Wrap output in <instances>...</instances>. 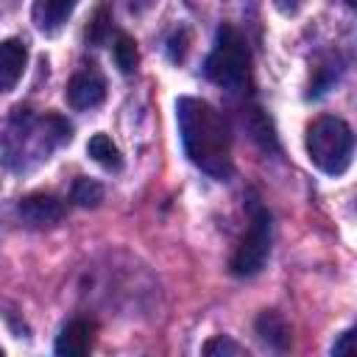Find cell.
<instances>
[{
  "label": "cell",
  "mask_w": 357,
  "mask_h": 357,
  "mask_svg": "<svg viewBox=\"0 0 357 357\" xmlns=\"http://www.w3.org/2000/svg\"><path fill=\"white\" fill-rule=\"evenodd\" d=\"M176 120L184 153L215 178L231 176V134L223 114L201 98H178Z\"/></svg>",
  "instance_id": "1"
},
{
  "label": "cell",
  "mask_w": 357,
  "mask_h": 357,
  "mask_svg": "<svg viewBox=\"0 0 357 357\" xmlns=\"http://www.w3.org/2000/svg\"><path fill=\"white\" fill-rule=\"evenodd\" d=\"M351 151H354V134L346 120L324 114L312 120L307 128V153L310 162L324 170L326 176H340L351 165Z\"/></svg>",
  "instance_id": "2"
},
{
  "label": "cell",
  "mask_w": 357,
  "mask_h": 357,
  "mask_svg": "<svg viewBox=\"0 0 357 357\" xmlns=\"http://www.w3.org/2000/svg\"><path fill=\"white\" fill-rule=\"evenodd\" d=\"M248 61H251V56H248V45H245L243 33L234 25H220L215 47L204 61V73L212 84L237 89L248 78Z\"/></svg>",
  "instance_id": "3"
},
{
  "label": "cell",
  "mask_w": 357,
  "mask_h": 357,
  "mask_svg": "<svg viewBox=\"0 0 357 357\" xmlns=\"http://www.w3.org/2000/svg\"><path fill=\"white\" fill-rule=\"evenodd\" d=\"M268 254H271V215L259 204H251V223L231 257V271L237 276H254L262 271Z\"/></svg>",
  "instance_id": "4"
},
{
  "label": "cell",
  "mask_w": 357,
  "mask_h": 357,
  "mask_svg": "<svg viewBox=\"0 0 357 357\" xmlns=\"http://www.w3.org/2000/svg\"><path fill=\"white\" fill-rule=\"evenodd\" d=\"M106 98V81L95 70H81L67 84V103L73 109H95Z\"/></svg>",
  "instance_id": "5"
},
{
  "label": "cell",
  "mask_w": 357,
  "mask_h": 357,
  "mask_svg": "<svg viewBox=\"0 0 357 357\" xmlns=\"http://www.w3.org/2000/svg\"><path fill=\"white\" fill-rule=\"evenodd\" d=\"M17 212L33 226H53L64 218V204L50 192H31L20 201Z\"/></svg>",
  "instance_id": "6"
},
{
  "label": "cell",
  "mask_w": 357,
  "mask_h": 357,
  "mask_svg": "<svg viewBox=\"0 0 357 357\" xmlns=\"http://www.w3.org/2000/svg\"><path fill=\"white\" fill-rule=\"evenodd\" d=\"M28 64V50L20 39H3L0 42V92H8L17 86Z\"/></svg>",
  "instance_id": "7"
},
{
  "label": "cell",
  "mask_w": 357,
  "mask_h": 357,
  "mask_svg": "<svg viewBox=\"0 0 357 357\" xmlns=\"http://www.w3.org/2000/svg\"><path fill=\"white\" fill-rule=\"evenodd\" d=\"M78 0H33V8H31V17H33V25L42 31V33H56L67 17L73 14Z\"/></svg>",
  "instance_id": "8"
},
{
  "label": "cell",
  "mask_w": 357,
  "mask_h": 357,
  "mask_svg": "<svg viewBox=\"0 0 357 357\" xmlns=\"http://www.w3.org/2000/svg\"><path fill=\"white\" fill-rule=\"evenodd\" d=\"M89 349H92V326L81 318L70 321L61 329V335L56 337V354H61V357H81Z\"/></svg>",
  "instance_id": "9"
},
{
  "label": "cell",
  "mask_w": 357,
  "mask_h": 357,
  "mask_svg": "<svg viewBox=\"0 0 357 357\" xmlns=\"http://www.w3.org/2000/svg\"><path fill=\"white\" fill-rule=\"evenodd\" d=\"M257 335H259L268 346H273V349H279V351L290 346V324H287L276 310L259 312V318H257Z\"/></svg>",
  "instance_id": "10"
},
{
  "label": "cell",
  "mask_w": 357,
  "mask_h": 357,
  "mask_svg": "<svg viewBox=\"0 0 357 357\" xmlns=\"http://www.w3.org/2000/svg\"><path fill=\"white\" fill-rule=\"evenodd\" d=\"M86 153L106 170H120L123 167V156H120V148L112 142V137L106 134H95L89 142H86Z\"/></svg>",
  "instance_id": "11"
},
{
  "label": "cell",
  "mask_w": 357,
  "mask_h": 357,
  "mask_svg": "<svg viewBox=\"0 0 357 357\" xmlns=\"http://www.w3.org/2000/svg\"><path fill=\"white\" fill-rule=\"evenodd\" d=\"M112 56H114V64L120 67L123 75H131L139 64V50H137V42L128 36V33H117L114 39V47H112Z\"/></svg>",
  "instance_id": "12"
},
{
  "label": "cell",
  "mask_w": 357,
  "mask_h": 357,
  "mask_svg": "<svg viewBox=\"0 0 357 357\" xmlns=\"http://www.w3.org/2000/svg\"><path fill=\"white\" fill-rule=\"evenodd\" d=\"M73 201H75L78 206H98V204L103 201V187H100L95 178L81 176V178H75V184H73Z\"/></svg>",
  "instance_id": "13"
},
{
  "label": "cell",
  "mask_w": 357,
  "mask_h": 357,
  "mask_svg": "<svg viewBox=\"0 0 357 357\" xmlns=\"http://www.w3.org/2000/svg\"><path fill=\"white\" fill-rule=\"evenodd\" d=\"M109 33H112V14H109V8H98L89 28H86V42L89 45H106Z\"/></svg>",
  "instance_id": "14"
},
{
  "label": "cell",
  "mask_w": 357,
  "mask_h": 357,
  "mask_svg": "<svg viewBox=\"0 0 357 357\" xmlns=\"http://www.w3.org/2000/svg\"><path fill=\"white\" fill-rule=\"evenodd\" d=\"M204 354H209V357H215V354H231V357H237V354H245V349L240 346V343H234V340H229V337H223V335H218V337H212L206 346H204Z\"/></svg>",
  "instance_id": "15"
},
{
  "label": "cell",
  "mask_w": 357,
  "mask_h": 357,
  "mask_svg": "<svg viewBox=\"0 0 357 357\" xmlns=\"http://www.w3.org/2000/svg\"><path fill=\"white\" fill-rule=\"evenodd\" d=\"M187 47H190V33L181 28V31H176V33L170 36V42H167V56H170L173 61H184Z\"/></svg>",
  "instance_id": "16"
},
{
  "label": "cell",
  "mask_w": 357,
  "mask_h": 357,
  "mask_svg": "<svg viewBox=\"0 0 357 357\" xmlns=\"http://www.w3.org/2000/svg\"><path fill=\"white\" fill-rule=\"evenodd\" d=\"M332 354H335V357H351V354H354V329H346V332L337 337V343L332 346Z\"/></svg>",
  "instance_id": "17"
},
{
  "label": "cell",
  "mask_w": 357,
  "mask_h": 357,
  "mask_svg": "<svg viewBox=\"0 0 357 357\" xmlns=\"http://www.w3.org/2000/svg\"><path fill=\"white\" fill-rule=\"evenodd\" d=\"M151 3H153V0H131V8H134V11H145Z\"/></svg>",
  "instance_id": "18"
},
{
  "label": "cell",
  "mask_w": 357,
  "mask_h": 357,
  "mask_svg": "<svg viewBox=\"0 0 357 357\" xmlns=\"http://www.w3.org/2000/svg\"><path fill=\"white\" fill-rule=\"evenodd\" d=\"M346 3H349V6H357V0H346Z\"/></svg>",
  "instance_id": "19"
},
{
  "label": "cell",
  "mask_w": 357,
  "mask_h": 357,
  "mask_svg": "<svg viewBox=\"0 0 357 357\" xmlns=\"http://www.w3.org/2000/svg\"><path fill=\"white\" fill-rule=\"evenodd\" d=\"M0 354H3V349H0Z\"/></svg>",
  "instance_id": "20"
}]
</instances>
